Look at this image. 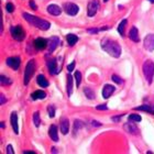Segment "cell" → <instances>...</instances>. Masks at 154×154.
Wrapping results in <instances>:
<instances>
[{"label": "cell", "instance_id": "6da1fadb", "mask_svg": "<svg viewBox=\"0 0 154 154\" xmlns=\"http://www.w3.org/2000/svg\"><path fill=\"white\" fill-rule=\"evenodd\" d=\"M101 48L105 52H107L112 57L118 58L121 55V46L118 42L110 40V38H103L101 42Z\"/></svg>", "mask_w": 154, "mask_h": 154}, {"label": "cell", "instance_id": "7a4b0ae2", "mask_svg": "<svg viewBox=\"0 0 154 154\" xmlns=\"http://www.w3.org/2000/svg\"><path fill=\"white\" fill-rule=\"evenodd\" d=\"M22 16L26 22H29L30 24H32V26H34L35 28H38V29L42 30V31H48V30L50 29V26H51V23L48 22V21L40 19L38 17H34L28 12H24Z\"/></svg>", "mask_w": 154, "mask_h": 154}, {"label": "cell", "instance_id": "3957f363", "mask_svg": "<svg viewBox=\"0 0 154 154\" xmlns=\"http://www.w3.org/2000/svg\"><path fill=\"white\" fill-rule=\"evenodd\" d=\"M142 69H143L145 79L148 80L149 84H151L154 77V62L152 60H146L144 62V64H143Z\"/></svg>", "mask_w": 154, "mask_h": 154}, {"label": "cell", "instance_id": "277c9868", "mask_svg": "<svg viewBox=\"0 0 154 154\" xmlns=\"http://www.w3.org/2000/svg\"><path fill=\"white\" fill-rule=\"evenodd\" d=\"M34 71H35V61L31 60V61L28 62V64L26 66V71H24V85L29 84L33 74H34Z\"/></svg>", "mask_w": 154, "mask_h": 154}, {"label": "cell", "instance_id": "5b68a950", "mask_svg": "<svg viewBox=\"0 0 154 154\" xmlns=\"http://www.w3.org/2000/svg\"><path fill=\"white\" fill-rule=\"evenodd\" d=\"M10 32H11V35L14 40L17 41H23L24 38H26V32L21 26H11L10 28Z\"/></svg>", "mask_w": 154, "mask_h": 154}, {"label": "cell", "instance_id": "8992f818", "mask_svg": "<svg viewBox=\"0 0 154 154\" xmlns=\"http://www.w3.org/2000/svg\"><path fill=\"white\" fill-rule=\"evenodd\" d=\"M7 65L11 67L13 71H18L20 67V64H21V58L19 56H11V57H8L6 61Z\"/></svg>", "mask_w": 154, "mask_h": 154}, {"label": "cell", "instance_id": "52a82bcc", "mask_svg": "<svg viewBox=\"0 0 154 154\" xmlns=\"http://www.w3.org/2000/svg\"><path fill=\"white\" fill-rule=\"evenodd\" d=\"M99 2L98 0H91L89 3H88V7H87V14L88 17H94L97 13L98 9H99Z\"/></svg>", "mask_w": 154, "mask_h": 154}, {"label": "cell", "instance_id": "ba28073f", "mask_svg": "<svg viewBox=\"0 0 154 154\" xmlns=\"http://www.w3.org/2000/svg\"><path fill=\"white\" fill-rule=\"evenodd\" d=\"M64 11L69 16H76L78 11H79V8L77 5L73 2H66L64 3Z\"/></svg>", "mask_w": 154, "mask_h": 154}, {"label": "cell", "instance_id": "9c48e42d", "mask_svg": "<svg viewBox=\"0 0 154 154\" xmlns=\"http://www.w3.org/2000/svg\"><path fill=\"white\" fill-rule=\"evenodd\" d=\"M143 46L145 50L152 52L154 51V34H148L143 41Z\"/></svg>", "mask_w": 154, "mask_h": 154}, {"label": "cell", "instance_id": "30bf717a", "mask_svg": "<svg viewBox=\"0 0 154 154\" xmlns=\"http://www.w3.org/2000/svg\"><path fill=\"white\" fill-rule=\"evenodd\" d=\"M60 44V38L57 36H52L48 40V50L50 53L55 51V48H57V45Z\"/></svg>", "mask_w": 154, "mask_h": 154}, {"label": "cell", "instance_id": "8fae6325", "mask_svg": "<svg viewBox=\"0 0 154 154\" xmlns=\"http://www.w3.org/2000/svg\"><path fill=\"white\" fill-rule=\"evenodd\" d=\"M46 65H48V71H50V74L51 75L57 74L58 72H60L58 71V68H57V62H56L55 58L48 60V63H46Z\"/></svg>", "mask_w": 154, "mask_h": 154}, {"label": "cell", "instance_id": "7c38bea8", "mask_svg": "<svg viewBox=\"0 0 154 154\" xmlns=\"http://www.w3.org/2000/svg\"><path fill=\"white\" fill-rule=\"evenodd\" d=\"M10 121H11V125H12L14 133L19 134V125H18V115H17V112L13 111L11 113V116H10Z\"/></svg>", "mask_w": 154, "mask_h": 154}, {"label": "cell", "instance_id": "4fadbf2b", "mask_svg": "<svg viewBox=\"0 0 154 154\" xmlns=\"http://www.w3.org/2000/svg\"><path fill=\"white\" fill-rule=\"evenodd\" d=\"M116 88L112 85H105V87L103 88V97L105 99H108L113 93H115Z\"/></svg>", "mask_w": 154, "mask_h": 154}, {"label": "cell", "instance_id": "5bb4252c", "mask_svg": "<svg viewBox=\"0 0 154 154\" xmlns=\"http://www.w3.org/2000/svg\"><path fill=\"white\" fill-rule=\"evenodd\" d=\"M34 46L36 50H44L48 46V40H45L43 38H38L34 41Z\"/></svg>", "mask_w": 154, "mask_h": 154}, {"label": "cell", "instance_id": "9a60e30c", "mask_svg": "<svg viewBox=\"0 0 154 154\" xmlns=\"http://www.w3.org/2000/svg\"><path fill=\"white\" fill-rule=\"evenodd\" d=\"M48 135L53 141L57 142L58 141V133H57V127L55 125H52L48 129Z\"/></svg>", "mask_w": 154, "mask_h": 154}, {"label": "cell", "instance_id": "2e32d148", "mask_svg": "<svg viewBox=\"0 0 154 154\" xmlns=\"http://www.w3.org/2000/svg\"><path fill=\"white\" fill-rule=\"evenodd\" d=\"M48 12L52 16H60L62 12V9L57 5H50L48 7Z\"/></svg>", "mask_w": 154, "mask_h": 154}, {"label": "cell", "instance_id": "e0dca14e", "mask_svg": "<svg viewBox=\"0 0 154 154\" xmlns=\"http://www.w3.org/2000/svg\"><path fill=\"white\" fill-rule=\"evenodd\" d=\"M129 38H130V40L133 42H135V43H138V42H140V36H139V31L138 29L135 28V26H133L131 30H130V32H129Z\"/></svg>", "mask_w": 154, "mask_h": 154}, {"label": "cell", "instance_id": "ac0fdd59", "mask_svg": "<svg viewBox=\"0 0 154 154\" xmlns=\"http://www.w3.org/2000/svg\"><path fill=\"white\" fill-rule=\"evenodd\" d=\"M61 131L63 134H67L69 131V121L67 118L61 119Z\"/></svg>", "mask_w": 154, "mask_h": 154}, {"label": "cell", "instance_id": "d6986e66", "mask_svg": "<svg viewBox=\"0 0 154 154\" xmlns=\"http://www.w3.org/2000/svg\"><path fill=\"white\" fill-rule=\"evenodd\" d=\"M123 128H125L129 133H131V134L138 133V128H137V125H135L134 123L130 122V120H129V122H127V123L123 125Z\"/></svg>", "mask_w": 154, "mask_h": 154}, {"label": "cell", "instance_id": "ffe728a7", "mask_svg": "<svg viewBox=\"0 0 154 154\" xmlns=\"http://www.w3.org/2000/svg\"><path fill=\"white\" fill-rule=\"evenodd\" d=\"M45 97H46V94H45V91H43V90H36V91L32 93V95H31V98H32L33 100L44 99Z\"/></svg>", "mask_w": 154, "mask_h": 154}, {"label": "cell", "instance_id": "44dd1931", "mask_svg": "<svg viewBox=\"0 0 154 154\" xmlns=\"http://www.w3.org/2000/svg\"><path fill=\"white\" fill-rule=\"evenodd\" d=\"M36 82H38V86L43 87V88H45V87H48V85H50V83H48V80L45 78L43 75H38V78H36Z\"/></svg>", "mask_w": 154, "mask_h": 154}, {"label": "cell", "instance_id": "7402d4cb", "mask_svg": "<svg viewBox=\"0 0 154 154\" xmlns=\"http://www.w3.org/2000/svg\"><path fill=\"white\" fill-rule=\"evenodd\" d=\"M66 41H67L68 45L73 46V45H75L77 42H78V36L75 35V34H72V33H69V34H67V35H66Z\"/></svg>", "mask_w": 154, "mask_h": 154}, {"label": "cell", "instance_id": "603a6c76", "mask_svg": "<svg viewBox=\"0 0 154 154\" xmlns=\"http://www.w3.org/2000/svg\"><path fill=\"white\" fill-rule=\"evenodd\" d=\"M67 95L68 96H72V94H73V76L71 74L67 75Z\"/></svg>", "mask_w": 154, "mask_h": 154}, {"label": "cell", "instance_id": "cb8c5ba5", "mask_svg": "<svg viewBox=\"0 0 154 154\" xmlns=\"http://www.w3.org/2000/svg\"><path fill=\"white\" fill-rule=\"evenodd\" d=\"M135 110H140V111H145V112H149V113H152V115H154V107L148 106V105H143V106L137 107V108H135Z\"/></svg>", "mask_w": 154, "mask_h": 154}, {"label": "cell", "instance_id": "d4e9b609", "mask_svg": "<svg viewBox=\"0 0 154 154\" xmlns=\"http://www.w3.org/2000/svg\"><path fill=\"white\" fill-rule=\"evenodd\" d=\"M84 93H85V95H86V97L88 99H90V100L95 99V93H94L93 89H90L89 87H85V88H84Z\"/></svg>", "mask_w": 154, "mask_h": 154}, {"label": "cell", "instance_id": "484cf974", "mask_svg": "<svg viewBox=\"0 0 154 154\" xmlns=\"http://www.w3.org/2000/svg\"><path fill=\"white\" fill-rule=\"evenodd\" d=\"M83 127H84V122H82L80 120H75L74 130H73V132H74V137L76 135L77 132H78V130H79V129H82Z\"/></svg>", "mask_w": 154, "mask_h": 154}, {"label": "cell", "instance_id": "4316f807", "mask_svg": "<svg viewBox=\"0 0 154 154\" xmlns=\"http://www.w3.org/2000/svg\"><path fill=\"white\" fill-rule=\"evenodd\" d=\"M127 23H128V21H127V20H122L121 22H120V24H119L118 32L120 33L121 35H123V33H125V26H127Z\"/></svg>", "mask_w": 154, "mask_h": 154}, {"label": "cell", "instance_id": "83f0119b", "mask_svg": "<svg viewBox=\"0 0 154 154\" xmlns=\"http://www.w3.org/2000/svg\"><path fill=\"white\" fill-rule=\"evenodd\" d=\"M33 121H34V125L35 127H40L41 125V119H40V112L38 111H35L33 113Z\"/></svg>", "mask_w": 154, "mask_h": 154}, {"label": "cell", "instance_id": "f1b7e54d", "mask_svg": "<svg viewBox=\"0 0 154 154\" xmlns=\"http://www.w3.org/2000/svg\"><path fill=\"white\" fill-rule=\"evenodd\" d=\"M0 79H1V85H3V86H8V85L12 84V80L10 79V78H8L7 76H5V75H1Z\"/></svg>", "mask_w": 154, "mask_h": 154}, {"label": "cell", "instance_id": "f546056e", "mask_svg": "<svg viewBox=\"0 0 154 154\" xmlns=\"http://www.w3.org/2000/svg\"><path fill=\"white\" fill-rule=\"evenodd\" d=\"M74 76H75V79H76V87H79L80 82H82V73L78 72V71H76L75 72Z\"/></svg>", "mask_w": 154, "mask_h": 154}, {"label": "cell", "instance_id": "4dcf8cb0", "mask_svg": "<svg viewBox=\"0 0 154 154\" xmlns=\"http://www.w3.org/2000/svg\"><path fill=\"white\" fill-rule=\"evenodd\" d=\"M129 120H130V121H134V122H140L142 120V118L139 115H134V113H133V115L129 116Z\"/></svg>", "mask_w": 154, "mask_h": 154}, {"label": "cell", "instance_id": "1f68e13d", "mask_svg": "<svg viewBox=\"0 0 154 154\" xmlns=\"http://www.w3.org/2000/svg\"><path fill=\"white\" fill-rule=\"evenodd\" d=\"M48 111L50 117H51V118H54L55 117V107L53 106V105H50V106L48 107Z\"/></svg>", "mask_w": 154, "mask_h": 154}, {"label": "cell", "instance_id": "d6a6232c", "mask_svg": "<svg viewBox=\"0 0 154 154\" xmlns=\"http://www.w3.org/2000/svg\"><path fill=\"white\" fill-rule=\"evenodd\" d=\"M6 9L8 12H13L14 11V6H13V3L11 2H8L6 5Z\"/></svg>", "mask_w": 154, "mask_h": 154}, {"label": "cell", "instance_id": "836d02e7", "mask_svg": "<svg viewBox=\"0 0 154 154\" xmlns=\"http://www.w3.org/2000/svg\"><path fill=\"white\" fill-rule=\"evenodd\" d=\"M112 80L115 82V83L119 84V85H121V84L123 83V80H122L119 76H117V75H112Z\"/></svg>", "mask_w": 154, "mask_h": 154}, {"label": "cell", "instance_id": "e575fe53", "mask_svg": "<svg viewBox=\"0 0 154 154\" xmlns=\"http://www.w3.org/2000/svg\"><path fill=\"white\" fill-rule=\"evenodd\" d=\"M97 110H107L108 109V107L106 106V105H98V106L96 107Z\"/></svg>", "mask_w": 154, "mask_h": 154}, {"label": "cell", "instance_id": "d590c367", "mask_svg": "<svg viewBox=\"0 0 154 154\" xmlns=\"http://www.w3.org/2000/svg\"><path fill=\"white\" fill-rule=\"evenodd\" d=\"M75 68V62H73V63H71V64L67 66V71L68 72H73V69Z\"/></svg>", "mask_w": 154, "mask_h": 154}, {"label": "cell", "instance_id": "8d00e7d4", "mask_svg": "<svg viewBox=\"0 0 154 154\" xmlns=\"http://www.w3.org/2000/svg\"><path fill=\"white\" fill-rule=\"evenodd\" d=\"M7 153H8V154H13V153H14V151H13V148L11 146V145H8V146H7Z\"/></svg>", "mask_w": 154, "mask_h": 154}, {"label": "cell", "instance_id": "74e56055", "mask_svg": "<svg viewBox=\"0 0 154 154\" xmlns=\"http://www.w3.org/2000/svg\"><path fill=\"white\" fill-rule=\"evenodd\" d=\"M6 98H5V96H3L2 94H1V96H0V103H1V106H2L3 103H6Z\"/></svg>", "mask_w": 154, "mask_h": 154}, {"label": "cell", "instance_id": "f35d334b", "mask_svg": "<svg viewBox=\"0 0 154 154\" xmlns=\"http://www.w3.org/2000/svg\"><path fill=\"white\" fill-rule=\"evenodd\" d=\"M100 29H88L87 30V32L88 33H97V32H99Z\"/></svg>", "mask_w": 154, "mask_h": 154}, {"label": "cell", "instance_id": "ab89813d", "mask_svg": "<svg viewBox=\"0 0 154 154\" xmlns=\"http://www.w3.org/2000/svg\"><path fill=\"white\" fill-rule=\"evenodd\" d=\"M30 6H31V8H32L33 10H36V9H38V8H36V6H35V3H34V1H33V0H31V1H30Z\"/></svg>", "mask_w": 154, "mask_h": 154}, {"label": "cell", "instance_id": "60d3db41", "mask_svg": "<svg viewBox=\"0 0 154 154\" xmlns=\"http://www.w3.org/2000/svg\"><path fill=\"white\" fill-rule=\"evenodd\" d=\"M91 123H93V125H95V127H100V125H101L100 122H97V121H93Z\"/></svg>", "mask_w": 154, "mask_h": 154}, {"label": "cell", "instance_id": "b9f144b4", "mask_svg": "<svg viewBox=\"0 0 154 154\" xmlns=\"http://www.w3.org/2000/svg\"><path fill=\"white\" fill-rule=\"evenodd\" d=\"M23 153H24V154H35V152H33V151H24Z\"/></svg>", "mask_w": 154, "mask_h": 154}, {"label": "cell", "instance_id": "7bdbcfd3", "mask_svg": "<svg viewBox=\"0 0 154 154\" xmlns=\"http://www.w3.org/2000/svg\"><path fill=\"white\" fill-rule=\"evenodd\" d=\"M56 152H57L56 151V149H54V148L52 149V153H56Z\"/></svg>", "mask_w": 154, "mask_h": 154}, {"label": "cell", "instance_id": "ee69618b", "mask_svg": "<svg viewBox=\"0 0 154 154\" xmlns=\"http://www.w3.org/2000/svg\"><path fill=\"white\" fill-rule=\"evenodd\" d=\"M0 127H1V128H5V125H3V122H1V125H0Z\"/></svg>", "mask_w": 154, "mask_h": 154}, {"label": "cell", "instance_id": "f6af8a7d", "mask_svg": "<svg viewBox=\"0 0 154 154\" xmlns=\"http://www.w3.org/2000/svg\"><path fill=\"white\" fill-rule=\"evenodd\" d=\"M149 1H150V2H152V3H154V0H149Z\"/></svg>", "mask_w": 154, "mask_h": 154}, {"label": "cell", "instance_id": "bcb514c9", "mask_svg": "<svg viewBox=\"0 0 154 154\" xmlns=\"http://www.w3.org/2000/svg\"><path fill=\"white\" fill-rule=\"evenodd\" d=\"M103 1H105V2H107V1H108V0H103Z\"/></svg>", "mask_w": 154, "mask_h": 154}]
</instances>
